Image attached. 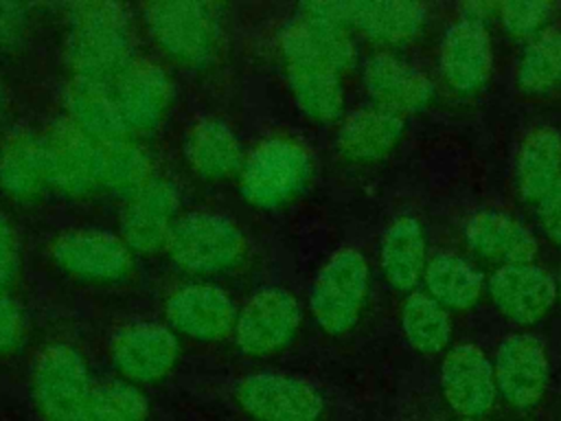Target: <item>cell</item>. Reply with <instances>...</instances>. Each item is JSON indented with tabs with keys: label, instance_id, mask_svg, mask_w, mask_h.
<instances>
[{
	"label": "cell",
	"instance_id": "1",
	"mask_svg": "<svg viewBox=\"0 0 561 421\" xmlns=\"http://www.w3.org/2000/svg\"><path fill=\"white\" fill-rule=\"evenodd\" d=\"M131 42L123 7L90 2L75 7L68 35V59L77 77L107 83L129 64Z\"/></svg>",
	"mask_w": 561,
	"mask_h": 421
},
{
	"label": "cell",
	"instance_id": "2",
	"mask_svg": "<svg viewBox=\"0 0 561 421\" xmlns=\"http://www.w3.org/2000/svg\"><path fill=\"white\" fill-rule=\"evenodd\" d=\"M368 263L353 250H337L318 272L309 305L316 322L331 335L348 331L364 307L368 294Z\"/></svg>",
	"mask_w": 561,
	"mask_h": 421
},
{
	"label": "cell",
	"instance_id": "3",
	"mask_svg": "<svg viewBox=\"0 0 561 421\" xmlns=\"http://www.w3.org/2000/svg\"><path fill=\"white\" fill-rule=\"evenodd\" d=\"M311 173V158L302 145L287 138L263 140L241 171L243 197L261 208H274L291 200Z\"/></svg>",
	"mask_w": 561,
	"mask_h": 421
},
{
	"label": "cell",
	"instance_id": "4",
	"mask_svg": "<svg viewBox=\"0 0 561 421\" xmlns=\"http://www.w3.org/2000/svg\"><path fill=\"white\" fill-rule=\"evenodd\" d=\"M92 395L79 351L66 344L42 349L33 366V397L46 421H85Z\"/></svg>",
	"mask_w": 561,
	"mask_h": 421
},
{
	"label": "cell",
	"instance_id": "5",
	"mask_svg": "<svg viewBox=\"0 0 561 421\" xmlns=\"http://www.w3.org/2000/svg\"><path fill=\"white\" fill-rule=\"evenodd\" d=\"M241 230L224 215L195 210L175 219L167 248L173 261L188 272H219L243 254Z\"/></svg>",
	"mask_w": 561,
	"mask_h": 421
},
{
	"label": "cell",
	"instance_id": "6",
	"mask_svg": "<svg viewBox=\"0 0 561 421\" xmlns=\"http://www.w3.org/2000/svg\"><path fill=\"white\" fill-rule=\"evenodd\" d=\"M283 55L298 107L313 121H335L344 105L340 72L309 46L296 24L283 33Z\"/></svg>",
	"mask_w": 561,
	"mask_h": 421
},
{
	"label": "cell",
	"instance_id": "7",
	"mask_svg": "<svg viewBox=\"0 0 561 421\" xmlns=\"http://www.w3.org/2000/svg\"><path fill=\"white\" fill-rule=\"evenodd\" d=\"M153 39L175 59L199 66L217 46V18L204 2H153L145 9Z\"/></svg>",
	"mask_w": 561,
	"mask_h": 421
},
{
	"label": "cell",
	"instance_id": "8",
	"mask_svg": "<svg viewBox=\"0 0 561 421\" xmlns=\"http://www.w3.org/2000/svg\"><path fill=\"white\" fill-rule=\"evenodd\" d=\"M300 325L298 300L278 287L248 298L234 320V340L248 355H272L291 342Z\"/></svg>",
	"mask_w": 561,
	"mask_h": 421
},
{
	"label": "cell",
	"instance_id": "9",
	"mask_svg": "<svg viewBox=\"0 0 561 421\" xmlns=\"http://www.w3.org/2000/svg\"><path fill=\"white\" fill-rule=\"evenodd\" d=\"M234 395L241 408L261 421H316L324 406L311 384L278 373L248 375Z\"/></svg>",
	"mask_w": 561,
	"mask_h": 421
},
{
	"label": "cell",
	"instance_id": "10",
	"mask_svg": "<svg viewBox=\"0 0 561 421\" xmlns=\"http://www.w3.org/2000/svg\"><path fill=\"white\" fill-rule=\"evenodd\" d=\"M495 384L502 397L519 410H528L546 392L548 355L543 344L528 333L506 335L495 353Z\"/></svg>",
	"mask_w": 561,
	"mask_h": 421
},
{
	"label": "cell",
	"instance_id": "11",
	"mask_svg": "<svg viewBox=\"0 0 561 421\" xmlns=\"http://www.w3.org/2000/svg\"><path fill=\"white\" fill-rule=\"evenodd\" d=\"M48 178L66 195H88L101 184L99 145L75 123H55L44 136Z\"/></svg>",
	"mask_w": 561,
	"mask_h": 421
},
{
	"label": "cell",
	"instance_id": "12",
	"mask_svg": "<svg viewBox=\"0 0 561 421\" xmlns=\"http://www.w3.org/2000/svg\"><path fill=\"white\" fill-rule=\"evenodd\" d=\"M327 9L344 26H353L381 44H405L414 39L427 22L425 4L412 0L327 2Z\"/></svg>",
	"mask_w": 561,
	"mask_h": 421
},
{
	"label": "cell",
	"instance_id": "13",
	"mask_svg": "<svg viewBox=\"0 0 561 421\" xmlns=\"http://www.w3.org/2000/svg\"><path fill=\"white\" fill-rule=\"evenodd\" d=\"M495 307L517 325H535L552 309L557 281L535 263L500 265L489 278Z\"/></svg>",
	"mask_w": 561,
	"mask_h": 421
},
{
	"label": "cell",
	"instance_id": "14",
	"mask_svg": "<svg viewBox=\"0 0 561 421\" xmlns=\"http://www.w3.org/2000/svg\"><path fill=\"white\" fill-rule=\"evenodd\" d=\"M440 386L451 410L465 419L482 417L493 406L497 390L491 362L473 344H458L445 355Z\"/></svg>",
	"mask_w": 561,
	"mask_h": 421
},
{
	"label": "cell",
	"instance_id": "15",
	"mask_svg": "<svg viewBox=\"0 0 561 421\" xmlns=\"http://www.w3.org/2000/svg\"><path fill=\"white\" fill-rule=\"evenodd\" d=\"M55 261L79 278H121L129 265V248L123 239L105 230H68L53 243Z\"/></svg>",
	"mask_w": 561,
	"mask_h": 421
},
{
	"label": "cell",
	"instance_id": "16",
	"mask_svg": "<svg viewBox=\"0 0 561 421\" xmlns=\"http://www.w3.org/2000/svg\"><path fill=\"white\" fill-rule=\"evenodd\" d=\"M364 88L377 107L397 116L425 110L434 96V83L427 75L388 53H379L366 61Z\"/></svg>",
	"mask_w": 561,
	"mask_h": 421
},
{
	"label": "cell",
	"instance_id": "17",
	"mask_svg": "<svg viewBox=\"0 0 561 421\" xmlns=\"http://www.w3.org/2000/svg\"><path fill=\"white\" fill-rule=\"evenodd\" d=\"M178 342L173 333L156 322L123 327L112 340V360L131 382H156L173 366Z\"/></svg>",
	"mask_w": 561,
	"mask_h": 421
},
{
	"label": "cell",
	"instance_id": "18",
	"mask_svg": "<svg viewBox=\"0 0 561 421\" xmlns=\"http://www.w3.org/2000/svg\"><path fill=\"white\" fill-rule=\"evenodd\" d=\"M493 48L482 22L458 20L440 44V72L456 92L478 90L491 75Z\"/></svg>",
	"mask_w": 561,
	"mask_h": 421
},
{
	"label": "cell",
	"instance_id": "19",
	"mask_svg": "<svg viewBox=\"0 0 561 421\" xmlns=\"http://www.w3.org/2000/svg\"><path fill=\"white\" fill-rule=\"evenodd\" d=\"M178 193L164 180H149L127 204L121 217L123 241L138 252H156L167 246L175 224Z\"/></svg>",
	"mask_w": 561,
	"mask_h": 421
},
{
	"label": "cell",
	"instance_id": "20",
	"mask_svg": "<svg viewBox=\"0 0 561 421\" xmlns=\"http://www.w3.org/2000/svg\"><path fill=\"white\" fill-rule=\"evenodd\" d=\"M171 325L195 340H221L237 320L230 296L215 285H186L167 300Z\"/></svg>",
	"mask_w": 561,
	"mask_h": 421
},
{
	"label": "cell",
	"instance_id": "21",
	"mask_svg": "<svg viewBox=\"0 0 561 421\" xmlns=\"http://www.w3.org/2000/svg\"><path fill=\"white\" fill-rule=\"evenodd\" d=\"M114 96L127 129H151L169 107L171 83L160 66L138 59L116 77Z\"/></svg>",
	"mask_w": 561,
	"mask_h": 421
},
{
	"label": "cell",
	"instance_id": "22",
	"mask_svg": "<svg viewBox=\"0 0 561 421\" xmlns=\"http://www.w3.org/2000/svg\"><path fill=\"white\" fill-rule=\"evenodd\" d=\"M467 243L484 259L504 265L533 263L537 257L535 235L515 217L500 210H480L465 224Z\"/></svg>",
	"mask_w": 561,
	"mask_h": 421
},
{
	"label": "cell",
	"instance_id": "23",
	"mask_svg": "<svg viewBox=\"0 0 561 421\" xmlns=\"http://www.w3.org/2000/svg\"><path fill=\"white\" fill-rule=\"evenodd\" d=\"M48 162L44 136L13 129L0 140V189L13 197H33L46 184Z\"/></svg>",
	"mask_w": 561,
	"mask_h": 421
},
{
	"label": "cell",
	"instance_id": "24",
	"mask_svg": "<svg viewBox=\"0 0 561 421\" xmlns=\"http://www.w3.org/2000/svg\"><path fill=\"white\" fill-rule=\"evenodd\" d=\"M403 116L381 107H364L344 118L337 129V149L353 162H373L392 151L403 136Z\"/></svg>",
	"mask_w": 561,
	"mask_h": 421
},
{
	"label": "cell",
	"instance_id": "25",
	"mask_svg": "<svg viewBox=\"0 0 561 421\" xmlns=\"http://www.w3.org/2000/svg\"><path fill=\"white\" fill-rule=\"evenodd\" d=\"M515 180L526 202H539L561 180V134L557 129L537 127L522 140Z\"/></svg>",
	"mask_w": 561,
	"mask_h": 421
},
{
	"label": "cell",
	"instance_id": "26",
	"mask_svg": "<svg viewBox=\"0 0 561 421\" xmlns=\"http://www.w3.org/2000/svg\"><path fill=\"white\" fill-rule=\"evenodd\" d=\"M423 226L414 217H399L390 224L381 239V270L386 281L399 289L410 292L427 265Z\"/></svg>",
	"mask_w": 561,
	"mask_h": 421
},
{
	"label": "cell",
	"instance_id": "27",
	"mask_svg": "<svg viewBox=\"0 0 561 421\" xmlns=\"http://www.w3.org/2000/svg\"><path fill=\"white\" fill-rule=\"evenodd\" d=\"M66 101L72 114V123L92 140L99 138L101 143H107L123 138L127 132L116 96L107 83L77 77L68 88Z\"/></svg>",
	"mask_w": 561,
	"mask_h": 421
},
{
	"label": "cell",
	"instance_id": "28",
	"mask_svg": "<svg viewBox=\"0 0 561 421\" xmlns=\"http://www.w3.org/2000/svg\"><path fill=\"white\" fill-rule=\"evenodd\" d=\"M186 158L195 173L208 180H219L239 169L243 153L239 138L224 121L204 118L188 132Z\"/></svg>",
	"mask_w": 561,
	"mask_h": 421
},
{
	"label": "cell",
	"instance_id": "29",
	"mask_svg": "<svg viewBox=\"0 0 561 421\" xmlns=\"http://www.w3.org/2000/svg\"><path fill=\"white\" fill-rule=\"evenodd\" d=\"M423 278L427 294L451 309H469L476 305L484 285L480 270L451 252L434 254L425 265Z\"/></svg>",
	"mask_w": 561,
	"mask_h": 421
},
{
	"label": "cell",
	"instance_id": "30",
	"mask_svg": "<svg viewBox=\"0 0 561 421\" xmlns=\"http://www.w3.org/2000/svg\"><path fill=\"white\" fill-rule=\"evenodd\" d=\"M401 327L419 353L434 355L449 344L451 320L445 307L427 292H412L401 307Z\"/></svg>",
	"mask_w": 561,
	"mask_h": 421
},
{
	"label": "cell",
	"instance_id": "31",
	"mask_svg": "<svg viewBox=\"0 0 561 421\" xmlns=\"http://www.w3.org/2000/svg\"><path fill=\"white\" fill-rule=\"evenodd\" d=\"M517 86L530 96H541L561 86V29L548 26L535 35L517 64Z\"/></svg>",
	"mask_w": 561,
	"mask_h": 421
},
{
	"label": "cell",
	"instance_id": "32",
	"mask_svg": "<svg viewBox=\"0 0 561 421\" xmlns=\"http://www.w3.org/2000/svg\"><path fill=\"white\" fill-rule=\"evenodd\" d=\"M99 162L101 184L107 186L114 195L131 200L151 180V164L147 153L125 138L101 143Z\"/></svg>",
	"mask_w": 561,
	"mask_h": 421
},
{
	"label": "cell",
	"instance_id": "33",
	"mask_svg": "<svg viewBox=\"0 0 561 421\" xmlns=\"http://www.w3.org/2000/svg\"><path fill=\"white\" fill-rule=\"evenodd\" d=\"M309 46L327 59L337 72L346 70L355 61V44L342 22L327 15L318 2L300 7V15L294 22Z\"/></svg>",
	"mask_w": 561,
	"mask_h": 421
},
{
	"label": "cell",
	"instance_id": "34",
	"mask_svg": "<svg viewBox=\"0 0 561 421\" xmlns=\"http://www.w3.org/2000/svg\"><path fill=\"white\" fill-rule=\"evenodd\" d=\"M147 399L127 382H105L92 388L85 421H145Z\"/></svg>",
	"mask_w": 561,
	"mask_h": 421
},
{
	"label": "cell",
	"instance_id": "35",
	"mask_svg": "<svg viewBox=\"0 0 561 421\" xmlns=\"http://www.w3.org/2000/svg\"><path fill=\"white\" fill-rule=\"evenodd\" d=\"M554 4L546 0H506L497 4V18L504 31L517 39H533L552 18Z\"/></svg>",
	"mask_w": 561,
	"mask_h": 421
},
{
	"label": "cell",
	"instance_id": "36",
	"mask_svg": "<svg viewBox=\"0 0 561 421\" xmlns=\"http://www.w3.org/2000/svg\"><path fill=\"white\" fill-rule=\"evenodd\" d=\"M24 316L13 298L0 292V353L13 351L24 338Z\"/></svg>",
	"mask_w": 561,
	"mask_h": 421
},
{
	"label": "cell",
	"instance_id": "37",
	"mask_svg": "<svg viewBox=\"0 0 561 421\" xmlns=\"http://www.w3.org/2000/svg\"><path fill=\"white\" fill-rule=\"evenodd\" d=\"M537 219L546 237L561 246V180L537 202Z\"/></svg>",
	"mask_w": 561,
	"mask_h": 421
},
{
	"label": "cell",
	"instance_id": "38",
	"mask_svg": "<svg viewBox=\"0 0 561 421\" xmlns=\"http://www.w3.org/2000/svg\"><path fill=\"white\" fill-rule=\"evenodd\" d=\"M15 270H18V241L11 226L0 215V285L9 283Z\"/></svg>",
	"mask_w": 561,
	"mask_h": 421
},
{
	"label": "cell",
	"instance_id": "39",
	"mask_svg": "<svg viewBox=\"0 0 561 421\" xmlns=\"http://www.w3.org/2000/svg\"><path fill=\"white\" fill-rule=\"evenodd\" d=\"M557 294H559V298H561V276H559V283H557Z\"/></svg>",
	"mask_w": 561,
	"mask_h": 421
},
{
	"label": "cell",
	"instance_id": "40",
	"mask_svg": "<svg viewBox=\"0 0 561 421\" xmlns=\"http://www.w3.org/2000/svg\"><path fill=\"white\" fill-rule=\"evenodd\" d=\"M0 110H2V83H0Z\"/></svg>",
	"mask_w": 561,
	"mask_h": 421
},
{
	"label": "cell",
	"instance_id": "41",
	"mask_svg": "<svg viewBox=\"0 0 561 421\" xmlns=\"http://www.w3.org/2000/svg\"><path fill=\"white\" fill-rule=\"evenodd\" d=\"M462 421H473V419H462Z\"/></svg>",
	"mask_w": 561,
	"mask_h": 421
}]
</instances>
